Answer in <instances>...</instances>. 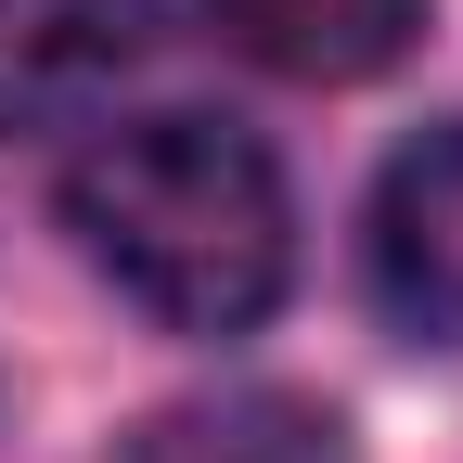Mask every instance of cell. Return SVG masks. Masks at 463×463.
Instances as JSON below:
<instances>
[{"mask_svg": "<svg viewBox=\"0 0 463 463\" xmlns=\"http://www.w3.org/2000/svg\"><path fill=\"white\" fill-rule=\"evenodd\" d=\"M116 463H347V438L309 399L245 386V399H181V412H155Z\"/></svg>", "mask_w": 463, "mask_h": 463, "instance_id": "cell-5", "label": "cell"}, {"mask_svg": "<svg viewBox=\"0 0 463 463\" xmlns=\"http://www.w3.org/2000/svg\"><path fill=\"white\" fill-rule=\"evenodd\" d=\"M155 65V0H0V142L78 129Z\"/></svg>", "mask_w": 463, "mask_h": 463, "instance_id": "cell-3", "label": "cell"}, {"mask_svg": "<svg viewBox=\"0 0 463 463\" xmlns=\"http://www.w3.org/2000/svg\"><path fill=\"white\" fill-rule=\"evenodd\" d=\"M206 26L232 52H258L270 78L347 90V78H386L425 39V0H206Z\"/></svg>", "mask_w": 463, "mask_h": 463, "instance_id": "cell-4", "label": "cell"}, {"mask_svg": "<svg viewBox=\"0 0 463 463\" xmlns=\"http://www.w3.org/2000/svg\"><path fill=\"white\" fill-rule=\"evenodd\" d=\"M78 258L167 335H245L297 270V194L232 116H129L65 167Z\"/></svg>", "mask_w": 463, "mask_h": 463, "instance_id": "cell-1", "label": "cell"}, {"mask_svg": "<svg viewBox=\"0 0 463 463\" xmlns=\"http://www.w3.org/2000/svg\"><path fill=\"white\" fill-rule=\"evenodd\" d=\"M361 270H373V309L399 335L463 347V116L386 155L373 219H361Z\"/></svg>", "mask_w": 463, "mask_h": 463, "instance_id": "cell-2", "label": "cell"}]
</instances>
